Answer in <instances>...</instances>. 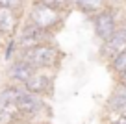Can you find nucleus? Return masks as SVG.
I'll list each match as a JSON object with an SVG mask.
<instances>
[{
	"label": "nucleus",
	"mask_w": 126,
	"mask_h": 124,
	"mask_svg": "<svg viewBox=\"0 0 126 124\" xmlns=\"http://www.w3.org/2000/svg\"><path fill=\"white\" fill-rule=\"evenodd\" d=\"M26 11H17L9 8H0V43L15 37Z\"/></svg>",
	"instance_id": "9"
},
{
	"label": "nucleus",
	"mask_w": 126,
	"mask_h": 124,
	"mask_svg": "<svg viewBox=\"0 0 126 124\" xmlns=\"http://www.w3.org/2000/svg\"><path fill=\"white\" fill-rule=\"evenodd\" d=\"M15 41H17V46L19 50H28V48H33V46H39V45L45 43H52L56 41V35L48 33V31L37 28L33 22L24 19L19 26V31L15 35Z\"/></svg>",
	"instance_id": "5"
},
{
	"label": "nucleus",
	"mask_w": 126,
	"mask_h": 124,
	"mask_svg": "<svg viewBox=\"0 0 126 124\" xmlns=\"http://www.w3.org/2000/svg\"><path fill=\"white\" fill-rule=\"evenodd\" d=\"M121 13H122V19L126 20V2H124V6L121 8Z\"/></svg>",
	"instance_id": "19"
},
{
	"label": "nucleus",
	"mask_w": 126,
	"mask_h": 124,
	"mask_svg": "<svg viewBox=\"0 0 126 124\" xmlns=\"http://www.w3.org/2000/svg\"><path fill=\"white\" fill-rule=\"evenodd\" d=\"M115 85H121V87H126V70L121 74L115 76Z\"/></svg>",
	"instance_id": "18"
},
{
	"label": "nucleus",
	"mask_w": 126,
	"mask_h": 124,
	"mask_svg": "<svg viewBox=\"0 0 126 124\" xmlns=\"http://www.w3.org/2000/svg\"><path fill=\"white\" fill-rule=\"evenodd\" d=\"M89 20H91V26H93L94 37L98 39L100 43H104L115 33V30L119 28V24L124 19H122L121 8H106L104 11H100L98 15H94Z\"/></svg>",
	"instance_id": "4"
},
{
	"label": "nucleus",
	"mask_w": 126,
	"mask_h": 124,
	"mask_svg": "<svg viewBox=\"0 0 126 124\" xmlns=\"http://www.w3.org/2000/svg\"><path fill=\"white\" fill-rule=\"evenodd\" d=\"M0 63H2V59H0Z\"/></svg>",
	"instance_id": "22"
},
{
	"label": "nucleus",
	"mask_w": 126,
	"mask_h": 124,
	"mask_svg": "<svg viewBox=\"0 0 126 124\" xmlns=\"http://www.w3.org/2000/svg\"><path fill=\"white\" fill-rule=\"evenodd\" d=\"M33 72H35V69L28 61H24L20 58H15L2 67V80L11 81V83H22L24 85Z\"/></svg>",
	"instance_id": "8"
},
{
	"label": "nucleus",
	"mask_w": 126,
	"mask_h": 124,
	"mask_svg": "<svg viewBox=\"0 0 126 124\" xmlns=\"http://www.w3.org/2000/svg\"><path fill=\"white\" fill-rule=\"evenodd\" d=\"M126 50V20H122L119 24V28L115 30V33L111 35L108 41L100 43V50H98V56L104 63H110L111 59H115L121 52Z\"/></svg>",
	"instance_id": "6"
},
{
	"label": "nucleus",
	"mask_w": 126,
	"mask_h": 124,
	"mask_svg": "<svg viewBox=\"0 0 126 124\" xmlns=\"http://www.w3.org/2000/svg\"><path fill=\"white\" fill-rule=\"evenodd\" d=\"M30 0H0V8H9L17 11H26Z\"/></svg>",
	"instance_id": "17"
},
{
	"label": "nucleus",
	"mask_w": 126,
	"mask_h": 124,
	"mask_svg": "<svg viewBox=\"0 0 126 124\" xmlns=\"http://www.w3.org/2000/svg\"><path fill=\"white\" fill-rule=\"evenodd\" d=\"M19 113L22 115V119L30 124H41L43 119H50V104H48V98L39 96V94H33L30 91L22 93L15 102Z\"/></svg>",
	"instance_id": "3"
},
{
	"label": "nucleus",
	"mask_w": 126,
	"mask_h": 124,
	"mask_svg": "<svg viewBox=\"0 0 126 124\" xmlns=\"http://www.w3.org/2000/svg\"><path fill=\"white\" fill-rule=\"evenodd\" d=\"M17 52H19V46H17L15 37L8 39V41H4V43H0V59H2L4 65L17 58Z\"/></svg>",
	"instance_id": "14"
},
{
	"label": "nucleus",
	"mask_w": 126,
	"mask_h": 124,
	"mask_svg": "<svg viewBox=\"0 0 126 124\" xmlns=\"http://www.w3.org/2000/svg\"><path fill=\"white\" fill-rule=\"evenodd\" d=\"M24 19L33 22L37 28L48 31L52 35H58L59 31L63 30L65 22L69 19V13L65 11H58V9L50 8V6H45L41 2H35V0H30V4L26 8V15Z\"/></svg>",
	"instance_id": "2"
},
{
	"label": "nucleus",
	"mask_w": 126,
	"mask_h": 124,
	"mask_svg": "<svg viewBox=\"0 0 126 124\" xmlns=\"http://www.w3.org/2000/svg\"><path fill=\"white\" fill-rule=\"evenodd\" d=\"M17 58L28 61L35 70H54V72H58L59 67L65 61V52L58 46L56 41H52V43H45L39 46L28 48V50H19Z\"/></svg>",
	"instance_id": "1"
},
{
	"label": "nucleus",
	"mask_w": 126,
	"mask_h": 124,
	"mask_svg": "<svg viewBox=\"0 0 126 124\" xmlns=\"http://www.w3.org/2000/svg\"><path fill=\"white\" fill-rule=\"evenodd\" d=\"M20 124H30V122H26V120H24V122H20Z\"/></svg>",
	"instance_id": "21"
},
{
	"label": "nucleus",
	"mask_w": 126,
	"mask_h": 124,
	"mask_svg": "<svg viewBox=\"0 0 126 124\" xmlns=\"http://www.w3.org/2000/svg\"><path fill=\"white\" fill-rule=\"evenodd\" d=\"M56 74L58 72H54V70H35L24 85L33 94H39V96H45V98H52L54 87H56Z\"/></svg>",
	"instance_id": "7"
},
{
	"label": "nucleus",
	"mask_w": 126,
	"mask_h": 124,
	"mask_svg": "<svg viewBox=\"0 0 126 124\" xmlns=\"http://www.w3.org/2000/svg\"><path fill=\"white\" fill-rule=\"evenodd\" d=\"M108 69H110V72L113 74V76L124 72V70H126V50L121 52L115 59H111V61L108 63Z\"/></svg>",
	"instance_id": "15"
},
{
	"label": "nucleus",
	"mask_w": 126,
	"mask_h": 124,
	"mask_svg": "<svg viewBox=\"0 0 126 124\" xmlns=\"http://www.w3.org/2000/svg\"><path fill=\"white\" fill-rule=\"evenodd\" d=\"M20 122H24V119L15 104L0 106V124H20Z\"/></svg>",
	"instance_id": "13"
},
{
	"label": "nucleus",
	"mask_w": 126,
	"mask_h": 124,
	"mask_svg": "<svg viewBox=\"0 0 126 124\" xmlns=\"http://www.w3.org/2000/svg\"><path fill=\"white\" fill-rule=\"evenodd\" d=\"M104 109L106 113H113V115H126V87L115 85L111 94L106 98Z\"/></svg>",
	"instance_id": "10"
},
{
	"label": "nucleus",
	"mask_w": 126,
	"mask_h": 124,
	"mask_svg": "<svg viewBox=\"0 0 126 124\" xmlns=\"http://www.w3.org/2000/svg\"><path fill=\"white\" fill-rule=\"evenodd\" d=\"M0 76H2V63H0Z\"/></svg>",
	"instance_id": "20"
},
{
	"label": "nucleus",
	"mask_w": 126,
	"mask_h": 124,
	"mask_svg": "<svg viewBox=\"0 0 126 124\" xmlns=\"http://www.w3.org/2000/svg\"><path fill=\"white\" fill-rule=\"evenodd\" d=\"M72 9L80 11L85 19H93L94 15H98L100 11H104L108 6V0H69Z\"/></svg>",
	"instance_id": "11"
},
{
	"label": "nucleus",
	"mask_w": 126,
	"mask_h": 124,
	"mask_svg": "<svg viewBox=\"0 0 126 124\" xmlns=\"http://www.w3.org/2000/svg\"><path fill=\"white\" fill-rule=\"evenodd\" d=\"M26 85L22 83H11V81H0V106L15 104L17 98L22 93H26Z\"/></svg>",
	"instance_id": "12"
},
{
	"label": "nucleus",
	"mask_w": 126,
	"mask_h": 124,
	"mask_svg": "<svg viewBox=\"0 0 126 124\" xmlns=\"http://www.w3.org/2000/svg\"><path fill=\"white\" fill-rule=\"evenodd\" d=\"M35 2H41V4H45V6H50V8L58 9V11H65V13H69V15H71V11H72L69 0H35Z\"/></svg>",
	"instance_id": "16"
}]
</instances>
